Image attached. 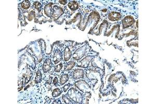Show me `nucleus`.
Returning <instances> with one entry per match:
<instances>
[{"label":"nucleus","instance_id":"nucleus-21","mask_svg":"<svg viewBox=\"0 0 156 104\" xmlns=\"http://www.w3.org/2000/svg\"><path fill=\"white\" fill-rule=\"evenodd\" d=\"M42 79V74L41 71L38 70L36 72V76L35 78V82L36 84L41 82Z\"/></svg>","mask_w":156,"mask_h":104},{"label":"nucleus","instance_id":"nucleus-12","mask_svg":"<svg viewBox=\"0 0 156 104\" xmlns=\"http://www.w3.org/2000/svg\"><path fill=\"white\" fill-rule=\"evenodd\" d=\"M53 5H54L53 3L50 2L49 3L46 4L44 6L43 13H44V15L46 16V17H48V18L52 19V10H53Z\"/></svg>","mask_w":156,"mask_h":104},{"label":"nucleus","instance_id":"nucleus-16","mask_svg":"<svg viewBox=\"0 0 156 104\" xmlns=\"http://www.w3.org/2000/svg\"><path fill=\"white\" fill-rule=\"evenodd\" d=\"M68 7L71 11H75L79 8V4L77 1H70L68 3Z\"/></svg>","mask_w":156,"mask_h":104},{"label":"nucleus","instance_id":"nucleus-25","mask_svg":"<svg viewBox=\"0 0 156 104\" xmlns=\"http://www.w3.org/2000/svg\"><path fill=\"white\" fill-rule=\"evenodd\" d=\"M53 77H51L48 78V79L46 80V84H48V85H51L53 83Z\"/></svg>","mask_w":156,"mask_h":104},{"label":"nucleus","instance_id":"nucleus-26","mask_svg":"<svg viewBox=\"0 0 156 104\" xmlns=\"http://www.w3.org/2000/svg\"><path fill=\"white\" fill-rule=\"evenodd\" d=\"M59 3L60 4V5H65L66 4H67V1L66 0H60V1H58Z\"/></svg>","mask_w":156,"mask_h":104},{"label":"nucleus","instance_id":"nucleus-1","mask_svg":"<svg viewBox=\"0 0 156 104\" xmlns=\"http://www.w3.org/2000/svg\"><path fill=\"white\" fill-rule=\"evenodd\" d=\"M60 42L55 43L53 45L52 52V59L54 65L58 64L63 60V51L65 43H60Z\"/></svg>","mask_w":156,"mask_h":104},{"label":"nucleus","instance_id":"nucleus-24","mask_svg":"<svg viewBox=\"0 0 156 104\" xmlns=\"http://www.w3.org/2000/svg\"><path fill=\"white\" fill-rule=\"evenodd\" d=\"M59 82V81H58V77H55V78H54V79L53 80V84H54V86H59L58 85Z\"/></svg>","mask_w":156,"mask_h":104},{"label":"nucleus","instance_id":"nucleus-14","mask_svg":"<svg viewBox=\"0 0 156 104\" xmlns=\"http://www.w3.org/2000/svg\"><path fill=\"white\" fill-rule=\"evenodd\" d=\"M76 62H75L74 60H71L67 62L63 67V69L62 71V74L64 72H68L72 70L74 66H76Z\"/></svg>","mask_w":156,"mask_h":104},{"label":"nucleus","instance_id":"nucleus-20","mask_svg":"<svg viewBox=\"0 0 156 104\" xmlns=\"http://www.w3.org/2000/svg\"><path fill=\"white\" fill-rule=\"evenodd\" d=\"M62 94V91L59 88H55L53 90L52 92V95L53 97L56 98L59 96H60L61 94Z\"/></svg>","mask_w":156,"mask_h":104},{"label":"nucleus","instance_id":"nucleus-11","mask_svg":"<svg viewBox=\"0 0 156 104\" xmlns=\"http://www.w3.org/2000/svg\"><path fill=\"white\" fill-rule=\"evenodd\" d=\"M134 22H135V19L133 16L130 15L126 16L122 20V24L123 28L125 29L130 27V26H132L134 24Z\"/></svg>","mask_w":156,"mask_h":104},{"label":"nucleus","instance_id":"nucleus-17","mask_svg":"<svg viewBox=\"0 0 156 104\" xmlns=\"http://www.w3.org/2000/svg\"><path fill=\"white\" fill-rule=\"evenodd\" d=\"M20 7L24 10H29L31 7V3L29 1H24L20 3Z\"/></svg>","mask_w":156,"mask_h":104},{"label":"nucleus","instance_id":"nucleus-15","mask_svg":"<svg viewBox=\"0 0 156 104\" xmlns=\"http://www.w3.org/2000/svg\"><path fill=\"white\" fill-rule=\"evenodd\" d=\"M69 79V74H62L60 76L59 86H62L68 82Z\"/></svg>","mask_w":156,"mask_h":104},{"label":"nucleus","instance_id":"nucleus-6","mask_svg":"<svg viewBox=\"0 0 156 104\" xmlns=\"http://www.w3.org/2000/svg\"><path fill=\"white\" fill-rule=\"evenodd\" d=\"M97 54L95 53L89 52L86 56H84L81 60L78 61L76 66L81 68H87L90 66L91 62L94 59V57Z\"/></svg>","mask_w":156,"mask_h":104},{"label":"nucleus","instance_id":"nucleus-5","mask_svg":"<svg viewBox=\"0 0 156 104\" xmlns=\"http://www.w3.org/2000/svg\"><path fill=\"white\" fill-rule=\"evenodd\" d=\"M68 96L74 102L81 104L84 102V95L74 88H71L68 92Z\"/></svg>","mask_w":156,"mask_h":104},{"label":"nucleus","instance_id":"nucleus-18","mask_svg":"<svg viewBox=\"0 0 156 104\" xmlns=\"http://www.w3.org/2000/svg\"><path fill=\"white\" fill-rule=\"evenodd\" d=\"M33 8L35 10H37L38 12H41L42 11V4L39 1H35L33 3Z\"/></svg>","mask_w":156,"mask_h":104},{"label":"nucleus","instance_id":"nucleus-7","mask_svg":"<svg viewBox=\"0 0 156 104\" xmlns=\"http://www.w3.org/2000/svg\"><path fill=\"white\" fill-rule=\"evenodd\" d=\"M74 84L78 88V90L83 94H90L91 91V87L85 80H78L75 82Z\"/></svg>","mask_w":156,"mask_h":104},{"label":"nucleus","instance_id":"nucleus-13","mask_svg":"<svg viewBox=\"0 0 156 104\" xmlns=\"http://www.w3.org/2000/svg\"><path fill=\"white\" fill-rule=\"evenodd\" d=\"M108 19L111 22H117L122 18V15L120 13L112 12L108 14Z\"/></svg>","mask_w":156,"mask_h":104},{"label":"nucleus","instance_id":"nucleus-3","mask_svg":"<svg viewBox=\"0 0 156 104\" xmlns=\"http://www.w3.org/2000/svg\"><path fill=\"white\" fill-rule=\"evenodd\" d=\"M32 43V45L30 48L32 54L36 57L37 59L40 61V62H41L44 57L45 45L44 44V41L38 40L33 42Z\"/></svg>","mask_w":156,"mask_h":104},{"label":"nucleus","instance_id":"nucleus-10","mask_svg":"<svg viewBox=\"0 0 156 104\" xmlns=\"http://www.w3.org/2000/svg\"><path fill=\"white\" fill-rule=\"evenodd\" d=\"M54 65L52 58H47L45 59L42 66V70L44 74H46L52 70Z\"/></svg>","mask_w":156,"mask_h":104},{"label":"nucleus","instance_id":"nucleus-9","mask_svg":"<svg viewBox=\"0 0 156 104\" xmlns=\"http://www.w3.org/2000/svg\"><path fill=\"white\" fill-rule=\"evenodd\" d=\"M69 74L73 80H80L84 78L85 71L84 69L81 68H76Z\"/></svg>","mask_w":156,"mask_h":104},{"label":"nucleus","instance_id":"nucleus-2","mask_svg":"<svg viewBox=\"0 0 156 104\" xmlns=\"http://www.w3.org/2000/svg\"><path fill=\"white\" fill-rule=\"evenodd\" d=\"M91 48L86 42L78 44V46H76L73 52L72 60L75 62L79 61L88 54Z\"/></svg>","mask_w":156,"mask_h":104},{"label":"nucleus","instance_id":"nucleus-22","mask_svg":"<svg viewBox=\"0 0 156 104\" xmlns=\"http://www.w3.org/2000/svg\"><path fill=\"white\" fill-rule=\"evenodd\" d=\"M62 100L64 101V102L66 104H72V103L71 100H70V98H68L67 96L66 95H63L62 97Z\"/></svg>","mask_w":156,"mask_h":104},{"label":"nucleus","instance_id":"nucleus-19","mask_svg":"<svg viewBox=\"0 0 156 104\" xmlns=\"http://www.w3.org/2000/svg\"><path fill=\"white\" fill-rule=\"evenodd\" d=\"M64 67V64L63 62H59L56 65H54V69H53V71L56 73H58L60 72L61 71H62V70L63 69L62 68Z\"/></svg>","mask_w":156,"mask_h":104},{"label":"nucleus","instance_id":"nucleus-4","mask_svg":"<svg viewBox=\"0 0 156 104\" xmlns=\"http://www.w3.org/2000/svg\"><path fill=\"white\" fill-rule=\"evenodd\" d=\"M74 43L75 42L71 41L65 42L63 51V60L65 62H68L72 58L73 52L76 47V45L74 44Z\"/></svg>","mask_w":156,"mask_h":104},{"label":"nucleus","instance_id":"nucleus-8","mask_svg":"<svg viewBox=\"0 0 156 104\" xmlns=\"http://www.w3.org/2000/svg\"><path fill=\"white\" fill-rule=\"evenodd\" d=\"M64 13V10L60 5L54 4L52 10V19L56 21Z\"/></svg>","mask_w":156,"mask_h":104},{"label":"nucleus","instance_id":"nucleus-23","mask_svg":"<svg viewBox=\"0 0 156 104\" xmlns=\"http://www.w3.org/2000/svg\"><path fill=\"white\" fill-rule=\"evenodd\" d=\"M70 86H71V84H70V83H68V84H66V85H64L63 87H62V90H63V92H67V91L69 90V88H70Z\"/></svg>","mask_w":156,"mask_h":104}]
</instances>
